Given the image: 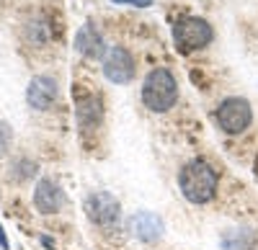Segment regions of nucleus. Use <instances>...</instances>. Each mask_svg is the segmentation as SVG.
<instances>
[{"label": "nucleus", "mask_w": 258, "mask_h": 250, "mask_svg": "<svg viewBox=\"0 0 258 250\" xmlns=\"http://www.w3.org/2000/svg\"><path fill=\"white\" fill-rule=\"evenodd\" d=\"M217 173L207 160H188L178 173L181 194L191 204H209L217 196Z\"/></svg>", "instance_id": "obj_1"}, {"label": "nucleus", "mask_w": 258, "mask_h": 250, "mask_svg": "<svg viewBox=\"0 0 258 250\" xmlns=\"http://www.w3.org/2000/svg\"><path fill=\"white\" fill-rule=\"evenodd\" d=\"M178 101V82L173 77V72L165 67H155L150 70L145 82H142V103L155 111V114H165L176 106Z\"/></svg>", "instance_id": "obj_2"}, {"label": "nucleus", "mask_w": 258, "mask_h": 250, "mask_svg": "<svg viewBox=\"0 0 258 250\" xmlns=\"http://www.w3.org/2000/svg\"><path fill=\"white\" fill-rule=\"evenodd\" d=\"M214 39L212 26L199 16H183L173 24V44L181 54H191L197 49H204Z\"/></svg>", "instance_id": "obj_3"}, {"label": "nucleus", "mask_w": 258, "mask_h": 250, "mask_svg": "<svg viewBox=\"0 0 258 250\" xmlns=\"http://www.w3.org/2000/svg\"><path fill=\"white\" fill-rule=\"evenodd\" d=\"M214 119H217L220 129L225 134H243L250 127V121H253V109H250V103L245 98L230 96L217 106Z\"/></svg>", "instance_id": "obj_4"}, {"label": "nucleus", "mask_w": 258, "mask_h": 250, "mask_svg": "<svg viewBox=\"0 0 258 250\" xmlns=\"http://www.w3.org/2000/svg\"><path fill=\"white\" fill-rule=\"evenodd\" d=\"M137 65H135V57L126 47H111L106 49L103 54V75L109 82L114 86H126V82L135 80Z\"/></svg>", "instance_id": "obj_5"}, {"label": "nucleus", "mask_w": 258, "mask_h": 250, "mask_svg": "<svg viewBox=\"0 0 258 250\" xmlns=\"http://www.w3.org/2000/svg\"><path fill=\"white\" fill-rule=\"evenodd\" d=\"M85 214L93 224H98L101 230H111L116 227L119 217H121V209H119V201L106 194V191H96L85 199Z\"/></svg>", "instance_id": "obj_6"}, {"label": "nucleus", "mask_w": 258, "mask_h": 250, "mask_svg": "<svg viewBox=\"0 0 258 250\" xmlns=\"http://www.w3.org/2000/svg\"><path fill=\"white\" fill-rule=\"evenodd\" d=\"M54 98H57V80L54 77H49V75L31 77L29 88H26V101H29L31 109L44 111V109H49L54 103Z\"/></svg>", "instance_id": "obj_7"}, {"label": "nucleus", "mask_w": 258, "mask_h": 250, "mask_svg": "<svg viewBox=\"0 0 258 250\" xmlns=\"http://www.w3.org/2000/svg\"><path fill=\"white\" fill-rule=\"evenodd\" d=\"M129 230L142 242H155L163 237V219L153 212H137L129 219Z\"/></svg>", "instance_id": "obj_8"}, {"label": "nucleus", "mask_w": 258, "mask_h": 250, "mask_svg": "<svg viewBox=\"0 0 258 250\" xmlns=\"http://www.w3.org/2000/svg\"><path fill=\"white\" fill-rule=\"evenodd\" d=\"M34 204L41 214H52V212H59L64 206V194L54 181L44 178V181H39L36 191H34Z\"/></svg>", "instance_id": "obj_9"}, {"label": "nucleus", "mask_w": 258, "mask_h": 250, "mask_svg": "<svg viewBox=\"0 0 258 250\" xmlns=\"http://www.w3.org/2000/svg\"><path fill=\"white\" fill-rule=\"evenodd\" d=\"M75 49H78L85 59H98V57L106 54L103 36L98 34V29H96L93 24L80 26V31L75 34Z\"/></svg>", "instance_id": "obj_10"}, {"label": "nucleus", "mask_w": 258, "mask_h": 250, "mask_svg": "<svg viewBox=\"0 0 258 250\" xmlns=\"http://www.w3.org/2000/svg\"><path fill=\"white\" fill-rule=\"evenodd\" d=\"M111 3H119V6H135V8H147V6H153L155 0H111Z\"/></svg>", "instance_id": "obj_11"}, {"label": "nucleus", "mask_w": 258, "mask_h": 250, "mask_svg": "<svg viewBox=\"0 0 258 250\" xmlns=\"http://www.w3.org/2000/svg\"><path fill=\"white\" fill-rule=\"evenodd\" d=\"M0 247H3V250L11 247V245H8V237H6V232H3V227H0Z\"/></svg>", "instance_id": "obj_12"}]
</instances>
